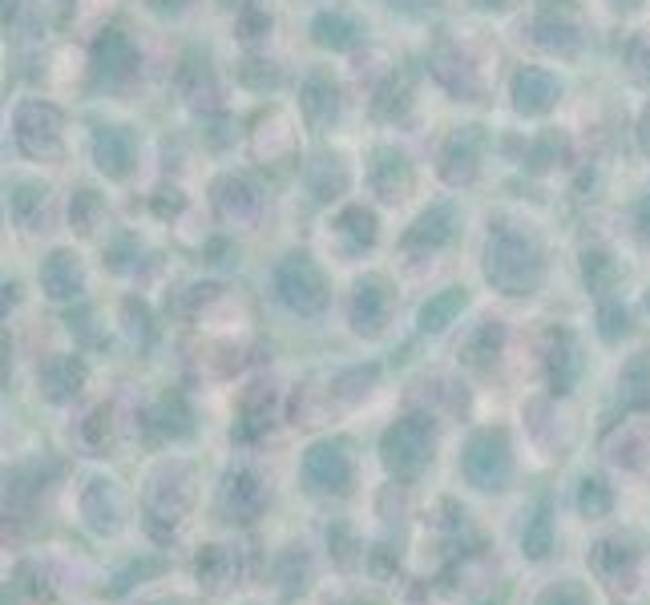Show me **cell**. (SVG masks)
Returning <instances> with one entry per match:
<instances>
[{
    "label": "cell",
    "instance_id": "obj_20",
    "mask_svg": "<svg viewBox=\"0 0 650 605\" xmlns=\"http://www.w3.org/2000/svg\"><path fill=\"white\" fill-rule=\"evenodd\" d=\"M457 235V211H452L449 202H440V206H433L428 214H421L416 218V226L409 230V247H445V242Z\"/></svg>",
    "mask_w": 650,
    "mask_h": 605
},
{
    "label": "cell",
    "instance_id": "obj_37",
    "mask_svg": "<svg viewBox=\"0 0 650 605\" xmlns=\"http://www.w3.org/2000/svg\"><path fill=\"white\" fill-rule=\"evenodd\" d=\"M239 33H242V41H247V45H259L271 33V16L263 13V9H242Z\"/></svg>",
    "mask_w": 650,
    "mask_h": 605
},
{
    "label": "cell",
    "instance_id": "obj_5",
    "mask_svg": "<svg viewBox=\"0 0 650 605\" xmlns=\"http://www.w3.org/2000/svg\"><path fill=\"white\" fill-rule=\"evenodd\" d=\"M465 477L477 489H505L509 480V444L501 432H480L465 452Z\"/></svg>",
    "mask_w": 650,
    "mask_h": 605
},
{
    "label": "cell",
    "instance_id": "obj_12",
    "mask_svg": "<svg viewBox=\"0 0 650 605\" xmlns=\"http://www.w3.org/2000/svg\"><path fill=\"white\" fill-rule=\"evenodd\" d=\"M299 105H303V117H308L315 129L332 126V122H336V113H339V85L332 81V73L311 70L308 77H303Z\"/></svg>",
    "mask_w": 650,
    "mask_h": 605
},
{
    "label": "cell",
    "instance_id": "obj_18",
    "mask_svg": "<svg viewBox=\"0 0 650 605\" xmlns=\"http://www.w3.org/2000/svg\"><path fill=\"white\" fill-rule=\"evenodd\" d=\"M254 157L259 162H287L291 157V150H296V134H291V126L283 122V117H259V129H254Z\"/></svg>",
    "mask_w": 650,
    "mask_h": 605
},
{
    "label": "cell",
    "instance_id": "obj_34",
    "mask_svg": "<svg viewBox=\"0 0 650 605\" xmlns=\"http://www.w3.org/2000/svg\"><path fill=\"white\" fill-rule=\"evenodd\" d=\"M522 545H525V553H529V557H546V553H550L553 537H550V508H546V505L537 508V517L529 521V529H525Z\"/></svg>",
    "mask_w": 650,
    "mask_h": 605
},
{
    "label": "cell",
    "instance_id": "obj_27",
    "mask_svg": "<svg viewBox=\"0 0 650 605\" xmlns=\"http://www.w3.org/2000/svg\"><path fill=\"white\" fill-rule=\"evenodd\" d=\"M311 33H315V41L324 45V49H352L360 41V25L343 13H320Z\"/></svg>",
    "mask_w": 650,
    "mask_h": 605
},
{
    "label": "cell",
    "instance_id": "obj_14",
    "mask_svg": "<svg viewBox=\"0 0 650 605\" xmlns=\"http://www.w3.org/2000/svg\"><path fill=\"white\" fill-rule=\"evenodd\" d=\"M372 190L384 198V202H400V198L412 190V166L404 154L396 150H376L372 157Z\"/></svg>",
    "mask_w": 650,
    "mask_h": 605
},
{
    "label": "cell",
    "instance_id": "obj_50",
    "mask_svg": "<svg viewBox=\"0 0 650 605\" xmlns=\"http://www.w3.org/2000/svg\"><path fill=\"white\" fill-rule=\"evenodd\" d=\"M614 4H618V9H635L638 0H614Z\"/></svg>",
    "mask_w": 650,
    "mask_h": 605
},
{
    "label": "cell",
    "instance_id": "obj_24",
    "mask_svg": "<svg viewBox=\"0 0 650 605\" xmlns=\"http://www.w3.org/2000/svg\"><path fill=\"white\" fill-rule=\"evenodd\" d=\"M223 508L230 513V517H239V521H251L254 513L263 508V489H259V480L247 477V472H235L223 489Z\"/></svg>",
    "mask_w": 650,
    "mask_h": 605
},
{
    "label": "cell",
    "instance_id": "obj_10",
    "mask_svg": "<svg viewBox=\"0 0 650 605\" xmlns=\"http://www.w3.org/2000/svg\"><path fill=\"white\" fill-rule=\"evenodd\" d=\"M214 211L226 226H251L263 211V198L247 178H223L214 186Z\"/></svg>",
    "mask_w": 650,
    "mask_h": 605
},
{
    "label": "cell",
    "instance_id": "obj_47",
    "mask_svg": "<svg viewBox=\"0 0 650 605\" xmlns=\"http://www.w3.org/2000/svg\"><path fill=\"white\" fill-rule=\"evenodd\" d=\"M642 141H647V150H650V110H647V117H642Z\"/></svg>",
    "mask_w": 650,
    "mask_h": 605
},
{
    "label": "cell",
    "instance_id": "obj_44",
    "mask_svg": "<svg viewBox=\"0 0 650 605\" xmlns=\"http://www.w3.org/2000/svg\"><path fill=\"white\" fill-rule=\"evenodd\" d=\"M638 235H642V239H650V194L642 198V202H638Z\"/></svg>",
    "mask_w": 650,
    "mask_h": 605
},
{
    "label": "cell",
    "instance_id": "obj_39",
    "mask_svg": "<svg viewBox=\"0 0 650 605\" xmlns=\"http://www.w3.org/2000/svg\"><path fill=\"white\" fill-rule=\"evenodd\" d=\"M607 508H610L607 484H602V480H586V484H582V513H586V517H602Z\"/></svg>",
    "mask_w": 650,
    "mask_h": 605
},
{
    "label": "cell",
    "instance_id": "obj_4",
    "mask_svg": "<svg viewBox=\"0 0 650 605\" xmlns=\"http://www.w3.org/2000/svg\"><path fill=\"white\" fill-rule=\"evenodd\" d=\"M428 456H433V424L421 416H409L384 432V461L392 472H416Z\"/></svg>",
    "mask_w": 650,
    "mask_h": 605
},
{
    "label": "cell",
    "instance_id": "obj_29",
    "mask_svg": "<svg viewBox=\"0 0 650 605\" xmlns=\"http://www.w3.org/2000/svg\"><path fill=\"white\" fill-rule=\"evenodd\" d=\"M461 307H465V291H461V287L440 291V295H433L421 307V327H424V331H445V327L457 319V311H461Z\"/></svg>",
    "mask_w": 650,
    "mask_h": 605
},
{
    "label": "cell",
    "instance_id": "obj_6",
    "mask_svg": "<svg viewBox=\"0 0 650 605\" xmlns=\"http://www.w3.org/2000/svg\"><path fill=\"white\" fill-rule=\"evenodd\" d=\"M93 73L105 85H126L138 73V49L126 33H117V28L101 33L98 45H93Z\"/></svg>",
    "mask_w": 650,
    "mask_h": 605
},
{
    "label": "cell",
    "instance_id": "obj_11",
    "mask_svg": "<svg viewBox=\"0 0 650 605\" xmlns=\"http://www.w3.org/2000/svg\"><path fill=\"white\" fill-rule=\"evenodd\" d=\"M477 162H480V129L465 126L457 129L449 141H445V154H440V174L449 178L452 186H465L477 178Z\"/></svg>",
    "mask_w": 650,
    "mask_h": 605
},
{
    "label": "cell",
    "instance_id": "obj_23",
    "mask_svg": "<svg viewBox=\"0 0 650 605\" xmlns=\"http://www.w3.org/2000/svg\"><path fill=\"white\" fill-rule=\"evenodd\" d=\"M178 93H183L195 110L202 105H214L218 98V85H214L211 70H207V61H198V56H186V65L178 70Z\"/></svg>",
    "mask_w": 650,
    "mask_h": 605
},
{
    "label": "cell",
    "instance_id": "obj_1",
    "mask_svg": "<svg viewBox=\"0 0 650 605\" xmlns=\"http://www.w3.org/2000/svg\"><path fill=\"white\" fill-rule=\"evenodd\" d=\"M485 275L505 295H529L546 275L541 247L529 235L513 230V226H497L489 235V247H485Z\"/></svg>",
    "mask_w": 650,
    "mask_h": 605
},
{
    "label": "cell",
    "instance_id": "obj_41",
    "mask_svg": "<svg viewBox=\"0 0 650 605\" xmlns=\"http://www.w3.org/2000/svg\"><path fill=\"white\" fill-rule=\"evenodd\" d=\"M562 150H565V141L558 138V134H546V138H541V141L534 146V154H529V162H534V169H546V166H553V162L562 157Z\"/></svg>",
    "mask_w": 650,
    "mask_h": 605
},
{
    "label": "cell",
    "instance_id": "obj_7",
    "mask_svg": "<svg viewBox=\"0 0 650 605\" xmlns=\"http://www.w3.org/2000/svg\"><path fill=\"white\" fill-rule=\"evenodd\" d=\"M303 477L311 489H324V493H343L348 480H352V461L343 444H315L303 461Z\"/></svg>",
    "mask_w": 650,
    "mask_h": 605
},
{
    "label": "cell",
    "instance_id": "obj_15",
    "mask_svg": "<svg viewBox=\"0 0 650 605\" xmlns=\"http://www.w3.org/2000/svg\"><path fill=\"white\" fill-rule=\"evenodd\" d=\"M558 81L546 70H517L513 73V105L522 113H546L558 101Z\"/></svg>",
    "mask_w": 650,
    "mask_h": 605
},
{
    "label": "cell",
    "instance_id": "obj_45",
    "mask_svg": "<svg viewBox=\"0 0 650 605\" xmlns=\"http://www.w3.org/2000/svg\"><path fill=\"white\" fill-rule=\"evenodd\" d=\"M541 605H582V602L570 590H562V593H550V597H546Z\"/></svg>",
    "mask_w": 650,
    "mask_h": 605
},
{
    "label": "cell",
    "instance_id": "obj_49",
    "mask_svg": "<svg viewBox=\"0 0 650 605\" xmlns=\"http://www.w3.org/2000/svg\"><path fill=\"white\" fill-rule=\"evenodd\" d=\"M477 4H485V9H501L505 0H477Z\"/></svg>",
    "mask_w": 650,
    "mask_h": 605
},
{
    "label": "cell",
    "instance_id": "obj_26",
    "mask_svg": "<svg viewBox=\"0 0 650 605\" xmlns=\"http://www.w3.org/2000/svg\"><path fill=\"white\" fill-rule=\"evenodd\" d=\"M9 202H13V218L25 226V230H33L37 223H45V214H49V190L37 186V182H16Z\"/></svg>",
    "mask_w": 650,
    "mask_h": 605
},
{
    "label": "cell",
    "instance_id": "obj_13",
    "mask_svg": "<svg viewBox=\"0 0 650 605\" xmlns=\"http://www.w3.org/2000/svg\"><path fill=\"white\" fill-rule=\"evenodd\" d=\"M41 287H45V295L57 299V303L82 295L85 270H82V263H77V254H70V251L49 254V259H45V267H41Z\"/></svg>",
    "mask_w": 650,
    "mask_h": 605
},
{
    "label": "cell",
    "instance_id": "obj_40",
    "mask_svg": "<svg viewBox=\"0 0 650 605\" xmlns=\"http://www.w3.org/2000/svg\"><path fill=\"white\" fill-rule=\"evenodd\" d=\"M242 81L254 85V89H275L279 85V70L271 61H247L242 65Z\"/></svg>",
    "mask_w": 650,
    "mask_h": 605
},
{
    "label": "cell",
    "instance_id": "obj_51",
    "mask_svg": "<svg viewBox=\"0 0 650 605\" xmlns=\"http://www.w3.org/2000/svg\"><path fill=\"white\" fill-rule=\"evenodd\" d=\"M223 4H235V0H223Z\"/></svg>",
    "mask_w": 650,
    "mask_h": 605
},
{
    "label": "cell",
    "instance_id": "obj_36",
    "mask_svg": "<svg viewBox=\"0 0 650 605\" xmlns=\"http://www.w3.org/2000/svg\"><path fill=\"white\" fill-rule=\"evenodd\" d=\"M586 282H590L593 291L610 287V282H614V259H610V254H602V251L586 254Z\"/></svg>",
    "mask_w": 650,
    "mask_h": 605
},
{
    "label": "cell",
    "instance_id": "obj_9",
    "mask_svg": "<svg viewBox=\"0 0 650 605\" xmlns=\"http://www.w3.org/2000/svg\"><path fill=\"white\" fill-rule=\"evenodd\" d=\"M534 33H537V45H546L553 53L570 56L582 49V21L570 4H546V9L537 13Z\"/></svg>",
    "mask_w": 650,
    "mask_h": 605
},
{
    "label": "cell",
    "instance_id": "obj_46",
    "mask_svg": "<svg viewBox=\"0 0 650 605\" xmlns=\"http://www.w3.org/2000/svg\"><path fill=\"white\" fill-rule=\"evenodd\" d=\"M158 9H162V13H178V9H183L186 0H154Z\"/></svg>",
    "mask_w": 650,
    "mask_h": 605
},
{
    "label": "cell",
    "instance_id": "obj_21",
    "mask_svg": "<svg viewBox=\"0 0 650 605\" xmlns=\"http://www.w3.org/2000/svg\"><path fill=\"white\" fill-rule=\"evenodd\" d=\"M82 383H85V364L73 360V355H53L41 367V388L49 400H70V395H77Z\"/></svg>",
    "mask_w": 650,
    "mask_h": 605
},
{
    "label": "cell",
    "instance_id": "obj_33",
    "mask_svg": "<svg viewBox=\"0 0 650 605\" xmlns=\"http://www.w3.org/2000/svg\"><path fill=\"white\" fill-rule=\"evenodd\" d=\"M376 367L367 364V367H352V371H343L336 380V388H332V395L336 400H343V404H355V400H364L367 392H372V383H376Z\"/></svg>",
    "mask_w": 650,
    "mask_h": 605
},
{
    "label": "cell",
    "instance_id": "obj_17",
    "mask_svg": "<svg viewBox=\"0 0 650 605\" xmlns=\"http://www.w3.org/2000/svg\"><path fill=\"white\" fill-rule=\"evenodd\" d=\"M93 157H98L101 174L122 178L129 169V162H134V138L117 126H101L98 138H93Z\"/></svg>",
    "mask_w": 650,
    "mask_h": 605
},
{
    "label": "cell",
    "instance_id": "obj_31",
    "mask_svg": "<svg viewBox=\"0 0 650 605\" xmlns=\"http://www.w3.org/2000/svg\"><path fill=\"white\" fill-rule=\"evenodd\" d=\"M70 218L82 235H93V230L105 223V206H101V198L93 194V190H77V194H73V206H70Z\"/></svg>",
    "mask_w": 650,
    "mask_h": 605
},
{
    "label": "cell",
    "instance_id": "obj_28",
    "mask_svg": "<svg viewBox=\"0 0 650 605\" xmlns=\"http://www.w3.org/2000/svg\"><path fill=\"white\" fill-rule=\"evenodd\" d=\"M308 186H311V194L320 198V202H327V198H336L339 190L348 186V169H343V162H339V157H332V154L315 157V162H311V169H308Z\"/></svg>",
    "mask_w": 650,
    "mask_h": 605
},
{
    "label": "cell",
    "instance_id": "obj_48",
    "mask_svg": "<svg viewBox=\"0 0 650 605\" xmlns=\"http://www.w3.org/2000/svg\"><path fill=\"white\" fill-rule=\"evenodd\" d=\"M392 4H400V9H416L421 0H392Z\"/></svg>",
    "mask_w": 650,
    "mask_h": 605
},
{
    "label": "cell",
    "instance_id": "obj_32",
    "mask_svg": "<svg viewBox=\"0 0 650 605\" xmlns=\"http://www.w3.org/2000/svg\"><path fill=\"white\" fill-rule=\"evenodd\" d=\"M404 110H409V81H404V77H388L384 89L376 93L372 113H376L380 122H392V117H400Z\"/></svg>",
    "mask_w": 650,
    "mask_h": 605
},
{
    "label": "cell",
    "instance_id": "obj_35",
    "mask_svg": "<svg viewBox=\"0 0 650 605\" xmlns=\"http://www.w3.org/2000/svg\"><path fill=\"white\" fill-rule=\"evenodd\" d=\"M158 428L170 432V437H183L186 428H190V416H186L183 395H166V400H162V408H158Z\"/></svg>",
    "mask_w": 650,
    "mask_h": 605
},
{
    "label": "cell",
    "instance_id": "obj_30",
    "mask_svg": "<svg viewBox=\"0 0 650 605\" xmlns=\"http://www.w3.org/2000/svg\"><path fill=\"white\" fill-rule=\"evenodd\" d=\"M622 395L630 404H647L650 400V355H635L630 364L622 367Z\"/></svg>",
    "mask_w": 650,
    "mask_h": 605
},
{
    "label": "cell",
    "instance_id": "obj_42",
    "mask_svg": "<svg viewBox=\"0 0 650 605\" xmlns=\"http://www.w3.org/2000/svg\"><path fill=\"white\" fill-rule=\"evenodd\" d=\"M598 324H602V336L607 339H618V336H626V311L618 307V303H602V311H598Z\"/></svg>",
    "mask_w": 650,
    "mask_h": 605
},
{
    "label": "cell",
    "instance_id": "obj_8",
    "mask_svg": "<svg viewBox=\"0 0 650 605\" xmlns=\"http://www.w3.org/2000/svg\"><path fill=\"white\" fill-rule=\"evenodd\" d=\"M428 65H433V73H437L440 85H445L449 93H457V98H468V101L480 98L477 70L468 65V56L461 53V49H457L452 41H437V49H433V56H428Z\"/></svg>",
    "mask_w": 650,
    "mask_h": 605
},
{
    "label": "cell",
    "instance_id": "obj_3",
    "mask_svg": "<svg viewBox=\"0 0 650 605\" xmlns=\"http://www.w3.org/2000/svg\"><path fill=\"white\" fill-rule=\"evenodd\" d=\"M16 141L28 157L53 162L61 154V113L45 101H25L16 110Z\"/></svg>",
    "mask_w": 650,
    "mask_h": 605
},
{
    "label": "cell",
    "instance_id": "obj_43",
    "mask_svg": "<svg viewBox=\"0 0 650 605\" xmlns=\"http://www.w3.org/2000/svg\"><path fill=\"white\" fill-rule=\"evenodd\" d=\"M126 315H129V336H138V343H146V336H150V319H146V311L138 307V303H126Z\"/></svg>",
    "mask_w": 650,
    "mask_h": 605
},
{
    "label": "cell",
    "instance_id": "obj_2",
    "mask_svg": "<svg viewBox=\"0 0 650 605\" xmlns=\"http://www.w3.org/2000/svg\"><path fill=\"white\" fill-rule=\"evenodd\" d=\"M275 291L291 311L299 315H320L327 303V287L320 267L311 263L308 254H287L279 267H275Z\"/></svg>",
    "mask_w": 650,
    "mask_h": 605
},
{
    "label": "cell",
    "instance_id": "obj_38",
    "mask_svg": "<svg viewBox=\"0 0 650 605\" xmlns=\"http://www.w3.org/2000/svg\"><path fill=\"white\" fill-rule=\"evenodd\" d=\"M626 65L635 73V81L650 85V37H635V41L626 45Z\"/></svg>",
    "mask_w": 650,
    "mask_h": 605
},
{
    "label": "cell",
    "instance_id": "obj_22",
    "mask_svg": "<svg viewBox=\"0 0 650 605\" xmlns=\"http://www.w3.org/2000/svg\"><path fill=\"white\" fill-rule=\"evenodd\" d=\"M336 239L343 242V251L355 254L376 242V214L364 211V206H348V211L336 218Z\"/></svg>",
    "mask_w": 650,
    "mask_h": 605
},
{
    "label": "cell",
    "instance_id": "obj_16",
    "mask_svg": "<svg viewBox=\"0 0 650 605\" xmlns=\"http://www.w3.org/2000/svg\"><path fill=\"white\" fill-rule=\"evenodd\" d=\"M384 315H388V291H384V282L380 279L355 282V295H352V324H355V331L376 336V331L384 327Z\"/></svg>",
    "mask_w": 650,
    "mask_h": 605
},
{
    "label": "cell",
    "instance_id": "obj_25",
    "mask_svg": "<svg viewBox=\"0 0 650 605\" xmlns=\"http://www.w3.org/2000/svg\"><path fill=\"white\" fill-rule=\"evenodd\" d=\"M501 339H505L501 324H497V319H485V324H480L477 331L465 339V348H461V360H465L468 367H477V371L493 367L497 364V352H501Z\"/></svg>",
    "mask_w": 650,
    "mask_h": 605
},
{
    "label": "cell",
    "instance_id": "obj_19",
    "mask_svg": "<svg viewBox=\"0 0 650 605\" xmlns=\"http://www.w3.org/2000/svg\"><path fill=\"white\" fill-rule=\"evenodd\" d=\"M546 364H550L553 392H570L582 371V352L570 331H558V336L550 339V360H546Z\"/></svg>",
    "mask_w": 650,
    "mask_h": 605
}]
</instances>
